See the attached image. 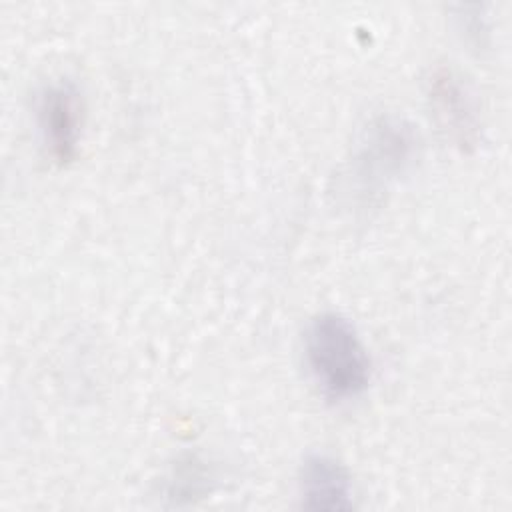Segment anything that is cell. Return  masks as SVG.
Segmentation results:
<instances>
[{"label":"cell","mask_w":512,"mask_h":512,"mask_svg":"<svg viewBox=\"0 0 512 512\" xmlns=\"http://www.w3.org/2000/svg\"><path fill=\"white\" fill-rule=\"evenodd\" d=\"M416 138L400 120L382 118L374 122L360 148V174L368 182H380L402 172L414 154Z\"/></svg>","instance_id":"cell-3"},{"label":"cell","mask_w":512,"mask_h":512,"mask_svg":"<svg viewBox=\"0 0 512 512\" xmlns=\"http://www.w3.org/2000/svg\"><path fill=\"white\" fill-rule=\"evenodd\" d=\"M82 98L72 82L46 86L36 102V124L42 144L58 164L76 156L82 130Z\"/></svg>","instance_id":"cell-2"},{"label":"cell","mask_w":512,"mask_h":512,"mask_svg":"<svg viewBox=\"0 0 512 512\" xmlns=\"http://www.w3.org/2000/svg\"><path fill=\"white\" fill-rule=\"evenodd\" d=\"M304 358L328 400H350L370 384V358L352 326L336 312L318 314L304 332Z\"/></svg>","instance_id":"cell-1"},{"label":"cell","mask_w":512,"mask_h":512,"mask_svg":"<svg viewBox=\"0 0 512 512\" xmlns=\"http://www.w3.org/2000/svg\"><path fill=\"white\" fill-rule=\"evenodd\" d=\"M302 506L310 510H350L352 480L342 462L328 454H308L300 466Z\"/></svg>","instance_id":"cell-4"},{"label":"cell","mask_w":512,"mask_h":512,"mask_svg":"<svg viewBox=\"0 0 512 512\" xmlns=\"http://www.w3.org/2000/svg\"><path fill=\"white\" fill-rule=\"evenodd\" d=\"M430 98L444 126H448L460 142H470L476 128V108L460 78L450 72L436 74L430 84Z\"/></svg>","instance_id":"cell-5"}]
</instances>
